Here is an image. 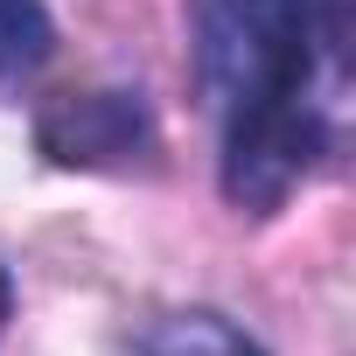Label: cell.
I'll use <instances>...</instances> for the list:
<instances>
[{
  "instance_id": "1",
  "label": "cell",
  "mask_w": 356,
  "mask_h": 356,
  "mask_svg": "<svg viewBox=\"0 0 356 356\" xmlns=\"http://www.w3.org/2000/svg\"><path fill=\"white\" fill-rule=\"evenodd\" d=\"M196 98L217 126V189L280 217L349 133V0H182Z\"/></svg>"
},
{
  "instance_id": "2",
  "label": "cell",
  "mask_w": 356,
  "mask_h": 356,
  "mask_svg": "<svg viewBox=\"0 0 356 356\" xmlns=\"http://www.w3.org/2000/svg\"><path fill=\"white\" fill-rule=\"evenodd\" d=\"M35 154L70 175H154L168 140L140 84H70L35 105Z\"/></svg>"
},
{
  "instance_id": "3",
  "label": "cell",
  "mask_w": 356,
  "mask_h": 356,
  "mask_svg": "<svg viewBox=\"0 0 356 356\" xmlns=\"http://www.w3.org/2000/svg\"><path fill=\"white\" fill-rule=\"evenodd\" d=\"M119 356H273L224 307H154L119 335Z\"/></svg>"
},
{
  "instance_id": "4",
  "label": "cell",
  "mask_w": 356,
  "mask_h": 356,
  "mask_svg": "<svg viewBox=\"0 0 356 356\" xmlns=\"http://www.w3.org/2000/svg\"><path fill=\"white\" fill-rule=\"evenodd\" d=\"M56 63V15L49 0H0V98L22 105L35 77Z\"/></svg>"
},
{
  "instance_id": "5",
  "label": "cell",
  "mask_w": 356,
  "mask_h": 356,
  "mask_svg": "<svg viewBox=\"0 0 356 356\" xmlns=\"http://www.w3.org/2000/svg\"><path fill=\"white\" fill-rule=\"evenodd\" d=\"M15 307H22V286H15V266L0 259V342H8V328H15Z\"/></svg>"
}]
</instances>
